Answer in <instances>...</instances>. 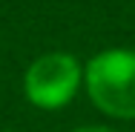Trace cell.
I'll return each mask as SVG.
<instances>
[{
	"instance_id": "cell-2",
	"label": "cell",
	"mask_w": 135,
	"mask_h": 132,
	"mask_svg": "<svg viewBox=\"0 0 135 132\" xmlns=\"http://www.w3.org/2000/svg\"><path fill=\"white\" fill-rule=\"evenodd\" d=\"M81 83V66L72 55L52 52L37 57L26 69L23 92L35 106L40 109H57L66 101H72L75 89Z\"/></svg>"
},
{
	"instance_id": "cell-1",
	"label": "cell",
	"mask_w": 135,
	"mask_h": 132,
	"mask_svg": "<svg viewBox=\"0 0 135 132\" xmlns=\"http://www.w3.org/2000/svg\"><path fill=\"white\" fill-rule=\"evenodd\" d=\"M86 92L98 109L115 118H135V52L109 49L86 66Z\"/></svg>"
},
{
	"instance_id": "cell-3",
	"label": "cell",
	"mask_w": 135,
	"mask_h": 132,
	"mask_svg": "<svg viewBox=\"0 0 135 132\" xmlns=\"http://www.w3.org/2000/svg\"><path fill=\"white\" fill-rule=\"evenodd\" d=\"M75 132H112L107 126H83V129H75Z\"/></svg>"
}]
</instances>
